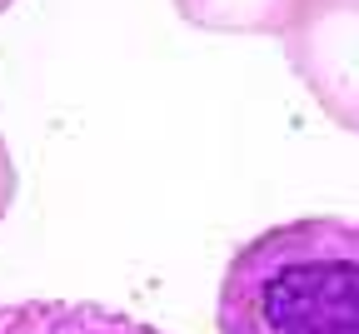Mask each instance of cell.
Instances as JSON below:
<instances>
[{
  "mask_svg": "<svg viewBox=\"0 0 359 334\" xmlns=\"http://www.w3.org/2000/svg\"><path fill=\"white\" fill-rule=\"evenodd\" d=\"M0 334H165V329L85 300H20L0 305Z\"/></svg>",
  "mask_w": 359,
  "mask_h": 334,
  "instance_id": "3957f363",
  "label": "cell"
},
{
  "mask_svg": "<svg viewBox=\"0 0 359 334\" xmlns=\"http://www.w3.org/2000/svg\"><path fill=\"white\" fill-rule=\"evenodd\" d=\"M219 334H359V220L314 215L255 234L224 265Z\"/></svg>",
  "mask_w": 359,
  "mask_h": 334,
  "instance_id": "6da1fadb",
  "label": "cell"
},
{
  "mask_svg": "<svg viewBox=\"0 0 359 334\" xmlns=\"http://www.w3.org/2000/svg\"><path fill=\"white\" fill-rule=\"evenodd\" d=\"M11 6H15V0H0V11H11Z\"/></svg>",
  "mask_w": 359,
  "mask_h": 334,
  "instance_id": "8992f818",
  "label": "cell"
},
{
  "mask_svg": "<svg viewBox=\"0 0 359 334\" xmlns=\"http://www.w3.org/2000/svg\"><path fill=\"white\" fill-rule=\"evenodd\" d=\"M11 205H15V160L6 150V140H0V220H6Z\"/></svg>",
  "mask_w": 359,
  "mask_h": 334,
  "instance_id": "5b68a950",
  "label": "cell"
},
{
  "mask_svg": "<svg viewBox=\"0 0 359 334\" xmlns=\"http://www.w3.org/2000/svg\"><path fill=\"white\" fill-rule=\"evenodd\" d=\"M180 20L215 35H280L290 0H170Z\"/></svg>",
  "mask_w": 359,
  "mask_h": 334,
  "instance_id": "277c9868",
  "label": "cell"
},
{
  "mask_svg": "<svg viewBox=\"0 0 359 334\" xmlns=\"http://www.w3.org/2000/svg\"><path fill=\"white\" fill-rule=\"evenodd\" d=\"M280 45L314 105L359 135V0H290Z\"/></svg>",
  "mask_w": 359,
  "mask_h": 334,
  "instance_id": "7a4b0ae2",
  "label": "cell"
}]
</instances>
